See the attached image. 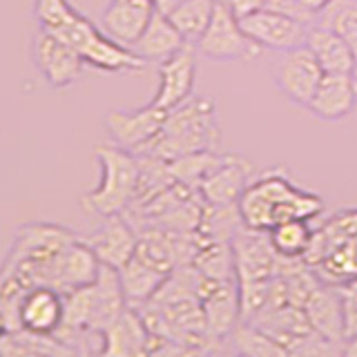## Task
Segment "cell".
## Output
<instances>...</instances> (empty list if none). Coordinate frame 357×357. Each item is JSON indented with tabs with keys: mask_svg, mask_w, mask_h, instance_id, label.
Wrapping results in <instances>:
<instances>
[{
	"mask_svg": "<svg viewBox=\"0 0 357 357\" xmlns=\"http://www.w3.org/2000/svg\"><path fill=\"white\" fill-rule=\"evenodd\" d=\"M237 210L243 228L268 232L277 223L290 219L312 221L324 212V199L299 188L286 172L268 170L245 185L237 201Z\"/></svg>",
	"mask_w": 357,
	"mask_h": 357,
	"instance_id": "obj_1",
	"label": "cell"
},
{
	"mask_svg": "<svg viewBox=\"0 0 357 357\" xmlns=\"http://www.w3.org/2000/svg\"><path fill=\"white\" fill-rule=\"evenodd\" d=\"M221 141L217 123V105L208 96H190L185 103L167 112L165 126L148 148L139 154H150L163 161L181 159L185 154L215 150Z\"/></svg>",
	"mask_w": 357,
	"mask_h": 357,
	"instance_id": "obj_2",
	"label": "cell"
},
{
	"mask_svg": "<svg viewBox=\"0 0 357 357\" xmlns=\"http://www.w3.org/2000/svg\"><path fill=\"white\" fill-rule=\"evenodd\" d=\"M304 261L326 286H342L357 277V208L340 210L315 228Z\"/></svg>",
	"mask_w": 357,
	"mask_h": 357,
	"instance_id": "obj_3",
	"label": "cell"
},
{
	"mask_svg": "<svg viewBox=\"0 0 357 357\" xmlns=\"http://www.w3.org/2000/svg\"><path fill=\"white\" fill-rule=\"evenodd\" d=\"M96 161L100 167V181L81 197V206L89 215H123L137 199L141 178L139 156L119 148L116 143H103L96 148Z\"/></svg>",
	"mask_w": 357,
	"mask_h": 357,
	"instance_id": "obj_4",
	"label": "cell"
},
{
	"mask_svg": "<svg viewBox=\"0 0 357 357\" xmlns=\"http://www.w3.org/2000/svg\"><path fill=\"white\" fill-rule=\"evenodd\" d=\"M50 33L65 40L70 47H74L81 54L85 65L94 67V70L119 74V72H143L148 67V63L139 59L130 47L109 38L103 29H98L76 7L54 29H50Z\"/></svg>",
	"mask_w": 357,
	"mask_h": 357,
	"instance_id": "obj_5",
	"label": "cell"
},
{
	"mask_svg": "<svg viewBox=\"0 0 357 357\" xmlns=\"http://www.w3.org/2000/svg\"><path fill=\"white\" fill-rule=\"evenodd\" d=\"M197 54L215 63H241L257 59L264 50L255 45L248 33L243 31L239 18L232 11L217 3L215 16H212L204 36L195 45Z\"/></svg>",
	"mask_w": 357,
	"mask_h": 357,
	"instance_id": "obj_6",
	"label": "cell"
},
{
	"mask_svg": "<svg viewBox=\"0 0 357 357\" xmlns=\"http://www.w3.org/2000/svg\"><path fill=\"white\" fill-rule=\"evenodd\" d=\"M165 119L167 112L152 103L134 112L109 109L105 114V130L112 143H116L123 150L139 154L159 137V132L165 126Z\"/></svg>",
	"mask_w": 357,
	"mask_h": 357,
	"instance_id": "obj_7",
	"label": "cell"
},
{
	"mask_svg": "<svg viewBox=\"0 0 357 357\" xmlns=\"http://www.w3.org/2000/svg\"><path fill=\"white\" fill-rule=\"evenodd\" d=\"M232 257H234V275H237L239 284L273 279L282 271V261H284L271 245L268 232H257L243 226L232 237Z\"/></svg>",
	"mask_w": 357,
	"mask_h": 357,
	"instance_id": "obj_8",
	"label": "cell"
},
{
	"mask_svg": "<svg viewBox=\"0 0 357 357\" xmlns=\"http://www.w3.org/2000/svg\"><path fill=\"white\" fill-rule=\"evenodd\" d=\"M321 78L324 70L308 50V45L282 52V59L275 70V85L293 105L308 107Z\"/></svg>",
	"mask_w": 357,
	"mask_h": 357,
	"instance_id": "obj_9",
	"label": "cell"
},
{
	"mask_svg": "<svg viewBox=\"0 0 357 357\" xmlns=\"http://www.w3.org/2000/svg\"><path fill=\"white\" fill-rule=\"evenodd\" d=\"M248 38L259 45L261 50H275V52H288L299 45H306V36L310 25L299 18L279 14L273 9H257L250 16L239 20Z\"/></svg>",
	"mask_w": 357,
	"mask_h": 357,
	"instance_id": "obj_10",
	"label": "cell"
},
{
	"mask_svg": "<svg viewBox=\"0 0 357 357\" xmlns=\"http://www.w3.org/2000/svg\"><path fill=\"white\" fill-rule=\"evenodd\" d=\"M33 65L40 72L43 81L54 89L70 87L83 74L85 61L74 47L61 40L54 33L40 29L31 45Z\"/></svg>",
	"mask_w": 357,
	"mask_h": 357,
	"instance_id": "obj_11",
	"label": "cell"
},
{
	"mask_svg": "<svg viewBox=\"0 0 357 357\" xmlns=\"http://www.w3.org/2000/svg\"><path fill=\"white\" fill-rule=\"evenodd\" d=\"M197 81V50L195 45H183L170 59L159 63V89L152 105L170 112L192 96Z\"/></svg>",
	"mask_w": 357,
	"mask_h": 357,
	"instance_id": "obj_12",
	"label": "cell"
},
{
	"mask_svg": "<svg viewBox=\"0 0 357 357\" xmlns=\"http://www.w3.org/2000/svg\"><path fill=\"white\" fill-rule=\"evenodd\" d=\"M154 335L137 308L128 310L100 335V357H150Z\"/></svg>",
	"mask_w": 357,
	"mask_h": 357,
	"instance_id": "obj_13",
	"label": "cell"
},
{
	"mask_svg": "<svg viewBox=\"0 0 357 357\" xmlns=\"http://www.w3.org/2000/svg\"><path fill=\"white\" fill-rule=\"evenodd\" d=\"M83 241L92 248V252L98 257L100 264L119 271V268L126 266L134 257V252H137L139 234L134 232L132 223L126 217L114 215V217H105L103 226L96 228Z\"/></svg>",
	"mask_w": 357,
	"mask_h": 357,
	"instance_id": "obj_14",
	"label": "cell"
},
{
	"mask_svg": "<svg viewBox=\"0 0 357 357\" xmlns=\"http://www.w3.org/2000/svg\"><path fill=\"white\" fill-rule=\"evenodd\" d=\"M357 107V78L355 74H324L308 112L324 123H337L351 116Z\"/></svg>",
	"mask_w": 357,
	"mask_h": 357,
	"instance_id": "obj_15",
	"label": "cell"
},
{
	"mask_svg": "<svg viewBox=\"0 0 357 357\" xmlns=\"http://www.w3.org/2000/svg\"><path fill=\"white\" fill-rule=\"evenodd\" d=\"M65 315V297L52 286L29 288L20 299V328L40 335H54L61 328Z\"/></svg>",
	"mask_w": 357,
	"mask_h": 357,
	"instance_id": "obj_16",
	"label": "cell"
},
{
	"mask_svg": "<svg viewBox=\"0 0 357 357\" xmlns=\"http://www.w3.org/2000/svg\"><path fill=\"white\" fill-rule=\"evenodd\" d=\"M252 163L241 154H226V161L219 170L212 172L199 185L201 201L208 206H234L245 185L250 183Z\"/></svg>",
	"mask_w": 357,
	"mask_h": 357,
	"instance_id": "obj_17",
	"label": "cell"
},
{
	"mask_svg": "<svg viewBox=\"0 0 357 357\" xmlns=\"http://www.w3.org/2000/svg\"><path fill=\"white\" fill-rule=\"evenodd\" d=\"M154 11L152 0H109L100 16V25L109 38L132 47L148 27Z\"/></svg>",
	"mask_w": 357,
	"mask_h": 357,
	"instance_id": "obj_18",
	"label": "cell"
},
{
	"mask_svg": "<svg viewBox=\"0 0 357 357\" xmlns=\"http://www.w3.org/2000/svg\"><path fill=\"white\" fill-rule=\"evenodd\" d=\"M304 315L312 331L331 340H346V310L337 286L317 284L304 301Z\"/></svg>",
	"mask_w": 357,
	"mask_h": 357,
	"instance_id": "obj_19",
	"label": "cell"
},
{
	"mask_svg": "<svg viewBox=\"0 0 357 357\" xmlns=\"http://www.w3.org/2000/svg\"><path fill=\"white\" fill-rule=\"evenodd\" d=\"M128 306L119 271L100 264L98 277L92 284V326H89L92 333L103 335L128 310Z\"/></svg>",
	"mask_w": 357,
	"mask_h": 357,
	"instance_id": "obj_20",
	"label": "cell"
},
{
	"mask_svg": "<svg viewBox=\"0 0 357 357\" xmlns=\"http://www.w3.org/2000/svg\"><path fill=\"white\" fill-rule=\"evenodd\" d=\"M98 271H100L98 257L81 237H78V241H74L70 248L61 255L59 266H56V275H54V288L63 295L72 293L76 288H85L96 282Z\"/></svg>",
	"mask_w": 357,
	"mask_h": 357,
	"instance_id": "obj_21",
	"label": "cell"
},
{
	"mask_svg": "<svg viewBox=\"0 0 357 357\" xmlns=\"http://www.w3.org/2000/svg\"><path fill=\"white\" fill-rule=\"evenodd\" d=\"M306 45L317 59L324 74H355L357 54L340 33L319 25H310Z\"/></svg>",
	"mask_w": 357,
	"mask_h": 357,
	"instance_id": "obj_22",
	"label": "cell"
},
{
	"mask_svg": "<svg viewBox=\"0 0 357 357\" xmlns=\"http://www.w3.org/2000/svg\"><path fill=\"white\" fill-rule=\"evenodd\" d=\"M183 45L188 43L172 25V20L159 14V11H154V16L148 22L145 31L141 33V38L130 50L145 63H163L165 59H170L172 54L181 50Z\"/></svg>",
	"mask_w": 357,
	"mask_h": 357,
	"instance_id": "obj_23",
	"label": "cell"
},
{
	"mask_svg": "<svg viewBox=\"0 0 357 357\" xmlns=\"http://www.w3.org/2000/svg\"><path fill=\"white\" fill-rule=\"evenodd\" d=\"M119 275H121L123 293H126V299L132 308H141L143 304H148L161 290L165 279L170 277L163 271H159V268L143 261L137 252H134V257L126 266L119 268Z\"/></svg>",
	"mask_w": 357,
	"mask_h": 357,
	"instance_id": "obj_24",
	"label": "cell"
},
{
	"mask_svg": "<svg viewBox=\"0 0 357 357\" xmlns=\"http://www.w3.org/2000/svg\"><path fill=\"white\" fill-rule=\"evenodd\" d=\"M226 346L239 357H288L286 346L248 321H239L232 328L226 337Z\"/></svg>",
	"mask_w": 357,
	"mask_h": 357,
	"instance_id": "obj_25",
	"label": "cell"
},
{
	"mask_svg": "<svg viewBox=\"0 0 357 357\" xmlns=\"http://www.w3.org/2000/svg\"><path fill=\"white\" fill-rule=\"evenodd\" d=\"M315 228L308 219H290L268 230V239L282 259H304Z\"/></svg>",
	"mask_w": 357,
	"mask_h": 357,
	"instance_id": "obj_26",
	"label": "cell"
},
{
	"mask_svg": "<svg viewBox=\"0 0 357 357\" xmlns=\"http://www.w3.org/2000/svg\"><path fill=\"white\" fill-rule=\"evenodd\" d=\"M226 161V154H217L215 150L208 152H195V154H185L181 159H174L170 165V174L176 183H181L190 190H199V185L206 181V178L219 170Z\"/></svg>",
	"mask_w": 357,
	"mask_h": 357,
	"instance_id": "obj_27",
	"label": "cell"
},
{
	"mask_svg": "<svg viewBox=\"0 0 357 357\" xmlns=\"http://www.w3.org/2000/svg\"><path fill=\"white\" fill-rule=\"evenodd\" d=\"M215 9L217 0H185L167 18L172 20V25L178 29L188 45H197L208 29L212 16H215Z\"/></svg>",
	"mask_w": 357,
	"mask_h": 357,
	"instance_id": "obj_28",
	"label": "cell"
},
{
	"mask_svg": "<svg viewBox=\"0 0 357 357\" xmlns=\"http://www.w3.org/2000/svg\"><path fill=\"white\" fill-rule=\"evenodd\" d=\"M312 25L326 27L340 33L357 54V0H333L321 14H317Z\"/></svg>",
	"mask_w": 357,
	"mask_h": 357,
	"instance_id": "obj_29",
	"label": "cell"
},
{
	"mask_svg": "<svg viewBox=\"0 0 357 357\" xmlns=\"http://www.w3.org/2000/svg\"><path fill=\"white\" fill-rule=\"evenodd\" d=\"M288 357H344V342L310 331L290 346Z\"/></svg>",
	"mask_w": 357,
	"mask_h": 357,
	"instance_id": "obj_30",
	"label": "cell"
},
{
	"mask_svg": "<svg viewBox=\"0 0 357 357\" xmlns=\"http://www.w3.org/2000/svg\"><path fill=\"white\" fill-rule=\"evenodd\" d=\"M74 7L70 0H36L33 5V16H36L40 29H54L59 22L70 14Z\"/></svg>",
	"mask_w": 357,
	"mask_h": 357,
	"instance_id": "obj_31",
	"label": "cell"
},
{
	"mask_svg": "<svg viewBox=\"0 0 357 357\" xmlns=\"http://www.w3.org/2000/svg\"><path fill=\"white\" fill-rule=\"evenodd\" d=\"M0 355L3 357H47L38 351H33L25 342H20L14 333H7L5 337L0 340Z\"/></svg>",
	"mask_w": 357,
	"mask_h": 357,
	"instance_id": "obj_32",
	"label": "cell"
},
{
	"mask_svg": "<svg viewBox=\"0 0 357 357\" xmlns=\"http://www.w3.org/2000/svg\"><path fill=\"white\" fill-rule=\"evenodd\" d=\"M266 7L273 9V11H279V14H286V16L299 18L304 22H310V18L306 16V11L301 9L299 0H266Z\"/></svg>",
	"mask_w": 357,
	"mask_h": 357,
	"instance_id": "obj_33",
	"label": "cell"
},
{
	"mask_svg": "<svg viewBox=\"0 0 357 357\" xmlns=\"http://www.w3.org/2000/svg\"><path fill=\"white\" fill-rule=\"evenodd\" d=\"M217 3L226 5L239 20L245 18V16H250L252 11L266 7V0H217Z\"/></svg>",
	"mask_w": 357,
	"mask_h": 357,
	"instance_id": "obj_34",
	"label": "cell"
},
{
	"mask_svg": "<svg viewBox=\"0 0 357 357\" xmlns=\"http://www.w3.org/2000/svg\"><path fill=\"white\" fill-rule=\"evenodd\" d=\"M340 288V295H342V301H344V310L346 312H353L357 310V277L351 279V282H346Z\"/></svg>",
	"mask_w": 357,
	"mask_h": 357,
	"instance_id": "obj_35",
	"label": "cell"
},
{
	"mask_svg": "<svg viewBox=\"0 0 357 357\" xmlns=\"http://www.w3.org/2000/svg\"><path fill=\"white\" fill-rule=\"evenodd\" d=\"M301 3V9L306 11V16L310 18V22L317 18V14H321L324 9H326L333 0H299Z\"/></svg>",
	"mask_w": 357,
	"mask_h": 357,
	"instance_id": "obj_36",
	"label": "cell"
},
{
	"mask_svg": "<svg viewBox=\"0 0 357 357\" xmlns=\"http://www.w3.org/2000/svg\"><path fill=\"white\" fill-rule=\"evenodd\" d=\"M152 3H154V9L159 11V14L170 16L178 5H183V3H185V0H152Z\"/></svg>",
	"mask_w": 357,
	"mask_h": 357,
	"instance_id": "obj_37",
	"label": "cell"
},
{
	"mask_svg": "<svg viewBox=\"0 0 357 357\" xmlns=\"http://www.w3.org/2000/svg\"><path fill=\"white\" fill-rule=\"evenodd\" d=\"M357 335V310L346 312V337H355Z\"/></svg>",
	"mask_w": 357,
	"mask_h": 357,
	"instance_id": "obj_38",
	"label": "cell"
},
{
	"mask_svg": "<svg viewBox=\"0 0 357 357\" xmlns=\"http://www.w3.org/2000/svg\"><path fill=\"white\" fill-rule=\"evenodd\" d=\"M344 357H357V335L344 340Z\"/></svg>",
	"mask_w": 357,
	"mask_h": 357,
	"instance_id": "obj_39",
	"label": "cell"
},
{
	"mask_svg": "<svg viewBox=\"0 0 357 357\" xmlns=\"http://www.w3.org/2000/svg\"><path fill=\"white\" fill-rule=\"evenodd\" d=\"M72 357H100V353H94L87 344H83V346H78Z\"/></svg>",
	"mask_w": 357,
	"mask_h": 357,
	"instance_id": "obj_40",
	"label": "cell"
},
{
	"mask_svg": "<svg viewBox=\"0 0 357 357\" xmlns=\"http://www.w3.org/2000/svg\"><path fill=\"white\" fill-rule=\"evenodd\" d=\"M208 357H239V355L234 353L232 349H228V346H223V349H217L215 353H210Z\"/></svg>",
	"mask_w": 357,
	"mask_h": 357,
	"instance_id": "obj_41",
	"label": "cell"
},
{
	"mask_svg": "<svg viewBox=\"0 0 357 357\" xmlns=\"http://www.w3.org/2000/svg\"><path fill=\"white\" fill-rule=\"evenodd\" d=\"M7 333H9V324H7V319H5L3 312H0V340H3Z\"/></svg>",
	"mask_w": 357,
	"mask_h": 357,
	"instance_id": "obj_42",
	"label": "cell"
},
{
	"mask_svg": "<svg viewBox=\"0 0 357 357\" xmlns=\"http://www.w3.org/2000/svg\"><path fill=\"white\" fill-rule=\"evenodd\" d=\"M0 357H3V355H0Z\"/></svg>",
	"mask_w": 357,
	"mask_h": 357,
	"instance_id": "obj_43",
	"label": "cell"
}]
</instances>
